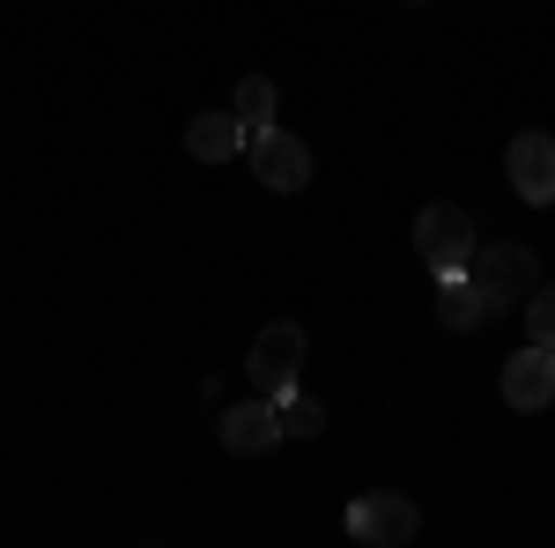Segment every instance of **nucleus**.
Instances as JSON below:
<instances>
[{
    "mask_svg": "<svg viewBox=\"0 0 555 548\" xmlns=\"http://www.w3.org/2000/svg\"><path fill=\"white\" fill-rule=\"evenodd\" d=\"M467 275L496 296V311H504V304H526V296L541 290V253L518 245V238H496V245H474Z\"/></svg>",
    "mask_w": 555,
    "mask_h": 548,
    "instance_id": "f257e3e1",
    "label": "nucleus"
},
{
    "mask_svg": "<svg viewBox=\"0 0 555 548\" xmlns=\"http://www.w3.org/2000/svg\"><path fill=\"white\" fill-rule=\"evenodd\" d=\"M415 253L429 259V275H460L474 259V215L460 201H429L415 215Z\"/></svg>",
    "mask_w": 555,
    "mask_h": 548,
    "instance_id": "f03ea898",
    "label": "nucleus"
},
{
    "mask_svg": "<svg viewBox=\"0 0 555 548\" xmlns=\"http://www.w3.org/2000/svg\"><path fill=\"white\" fill-rule=\"evenodd\" d=\"M245 164L267 193H304L311 186V149L289 127H253L245 133Z\"/></svg>",
    "mask_w": 555,
    "mask_h": 548,
    "instance_id": "7ed1b4c3",
    "label": "nucleus"
},
{
    "mask_svg": "<svg viewBox=\"0 0 555 548\" xmlns=\"http://www.w3.org/2000/svg\"><path fill=\"white\" fill-rule=\"evenodd\" d=\"M348 534L363 548H400V541L423 534V511H415V497H400V489H371V497L348 505Z\"/></svg>",
    "mask_w": 555,
    "mask_h": 548,
    "instance_id": "20e7f679",
    "label": "nucleus"
},
{
    "mask_svg": "<svg viewBox=\"0 0 555 548\" xmlns=\"http://www.w3.org/2000/svg\"><path fill=\"white\" fill-rule=\"evenodd\" d=\"M304 371V327L297 319H274V327H259L253 356H245V379H253V393H289Z\"/></svg>",
    "mask_w": 555,
    "mask_h": 548,
    "instance_id": "39448f33",
    "label": "nucleus"
},
{
    "mask_svg": "<svg viewBox=\"0 0 555 548\" xmlns=\"http://www.w3.org/2000/svg\"><path fill=\"white\" fill-rule=\"evenodd\" d=\"M504 178H512V193L526 201V208H555V133L526 127L504 149Z\"/></svg>",
    "mask_w": 555,
    "mask_h": 548,
    "instance_id": "423d86ee",
    "label": "nucleus"
},
{
    "mask_svg": "<svg viewBox=\"0 0 555 548\" xmlns=\"http://www.w3.org/2000/svg\"><path fill=\"white\" fill-rule=\"evenodd\" d=\"M222 445L237 453V460H259V453H274V445H289L282 437V416H274V393H253V400H237V408H222Z\"/></svg>",
    "mask_w": 555,
    "mask_h": 548,
    "instance_id": "0eeeda50",
    "label": "nucleus"
},
{
    "mask_svg": "<svg viewBox=\"0 0 555 548\" xmlns=\"http://www.w3.org/2000/svg\"><path fill=\"white\" fill-rule=\"evenodd\" d=\"M504 400H512L518 416L555 408V348H548V341H526L512 364H504Z\"/></svg>",
    "mask_w": 555,
    "mask_h": 548,
    "instance_id": "6e6552de",
    "label": "nucleus"
},
{
    "mask_svg": "<svg viewBox=\"0 0 555 548\" xmlns=\"http://www.w3.org/2000/svg\"><path fill=\"white\" fill-rule=\"evenodd\" d=\"M437 319H444L452 334H474L481 319H496V296L481 290L467 267H460V275H437Z\"/></svg>",
    "mask_w": 555,
    "mask_h": 548,
    "instance_id": "1a4fd4ad",
    "label": "nucleus"
},
{
    "mask_svg": "<svg viewBox=\"0 0 555 548\" xmlns=\"http://www.w3.org/2000/svg\"><path fill=\"white\" fill-rule=\"evenodd\" d=\"M185 149H193L201 164H230V156H245V119H237V112H193Z\"/></svg>",
    "mask_w": 555,
    "mask_h": 548,
    "instance_id": "9d476101",
    "label": "nucleus"
},
{
    "mask_svg": "<svg viewBox=\"0 0 555 548\" xmlns=\"http://www.w3.org/2000/svg\"><path fill=\"white\" fill-rule=\"evenodd\" d=\"M274 416H282V437H289V445L326 430V408H319L311 393H297V385H289V393H274Z\"/></svg>",
    "mask_w": 555,
    "mask_h": 548,
    "instance_id": "9b49d317",
    "label": "nucleus"
},
{
    "mask_svg": "<svg viewBox=\"0 0 555 548\" xmlns=\"http://www.w3.org/2000/svg\"><path fill=\"white\" fill-rule=\"evenodd\" d=\"M230 112L245 119V133H253V127H274V82H267V75H245V82H237V97H230Z\"/></svg>",
    "mask_w": 555,
    "mask_h": 548,
    "instance_id": "f8f14e48",
    "label": "nucleus"
},
{
    "mask_svg": "<svg viewBox=\"0 0 555 548\" xmlns=\"http://www.w3.org/2000/svg\"><path fill=\"white\" fill-rule=\"evenodd\" d=\"M526 341H548L555 348V282H541L526 296Z\"/></svg>",
    "mask_w": 555,
    "mask_h": 548,
    "instance_id": "ddd939ff",
    "label": "nucleus"
},
{
    "mask_svg": "<svg viewBox=\"0 0 555 548\" xmlns=\"http://www.w3.org/2000/svg\"><path fill=\"white\" fill-rule=\"evenodd\" d=\"M408 8H429V0H408Z\"/></svg>",
    "mask_w": 555,
    "mask_h": 548,
    "instance_id": "4468645a",
    "label": "nucleus"
}]
</instances>
